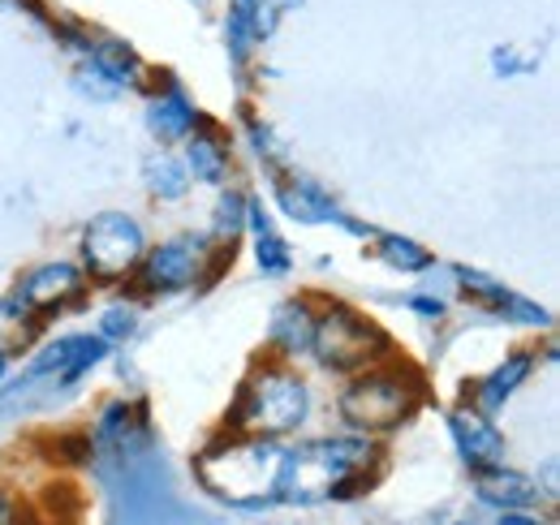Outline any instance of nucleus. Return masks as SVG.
<instances>
[{"label":"nucleus","mask_w":560,"mask_h":525,"mask_svg":"<svg viewBox=\"0 0 560 525\" xmlns=\"http://www.w3.org/2000/svg\"><path fill=\"white\" fill-rule=\"evenodd\" d=\"M306 409H311V393L298 375L289 371H259L242 384L237 405L229 413V427L242 431V435H289L306 422Z\"/></svg>","instance_id":"nucleus-3"},{"label":"nucleus","mask_w":560,"mask_h":525,"mask_svg":"<svg viewBox=\"0 0 560 525\" xmlns=\"http://www.w3.org/2000/svg\"><path fill=\"white\" fill-rule=\"evenodd\" d=\"M457 276H462V289H466V298H475L479 306H491L495 315H509V319H517V324H530V328L548 324V315H544L535 302H526V298L509 293L500 280H491V276H483V271H457Z\"/></svg>","instance_id":"nucleus-11"},{"label":"nucleus","mask_w":560,"mask_h":525,"mask_svg":"<svg viewBox=\"0 0 560 525\" xmlns=\"http://www.w3.org/2000/svg\"><path fill=\"white\" fill-rule=\"evenodd\" d=\"M142 289L147 293H177V289H190L199 276H203V242L195 237H173L155 250H142Z\"/></svg>","instance_id":"nucleus-7"},{"label":"nucleus","mask_w":560,"mask_h":525,"mask_svg":"<svg viewBox=\"0 0 560 525\" xmlns=\"http://www.w3.org/2000/svg\"><path fill=\"white\" fill-rule=\"evenodd\" d=\"M246 202L242 195H224L220 198V211H215V237L220 242H233L242 229H246Z\"/></svg>","instance_id":"nucleus-21"},{"label":"nucleus","mask_w":560,"mask_h":525,"mask_svg":"<svg viewBox=\"0 0 560 525\" xmlns=\"http://www.w3.org/2000/svg\"><path fill=\"white\" fill-rule=\"evenodd\" d=\"M142 250H147V237L139 220L126 211H100L82 229V259L95 280H126L139 267Z\"/></svg>","instance_id":"nucleus-5"},{"label":"nucleus","mask_w":560,"mask_h":525,"mask_svg":"<svg viewBox=\"0 0 560 525\" xmlns=\"http://www.w3.org/2000/svg\"><path fill=\"white\" fill-rule=\"evenodd\" d=\"M375 460V444L362 435L298 444L280 457L277 500L284 504H319L332 495H350L362 487L366 465Z\"/></svg>","instance_id":"nucleus-1"},{"label":"nucleus","mask_w":560,"mask_h":525,"mask_svg":"<svg viewBox=\"0 0 560 525\" xmlns=\"http://www.w3.org/2000/svg\"><path fill=\"white\" fill-rule=\"evenodd\" d=\"M475 495L491 504V509H530V504H539V487L530 482V478H522V474H513V469H500V465H491V469H479V482H475Z\"/></svg>","instance_id":"nucleus-12"},{"label":"nucleus","mask_w":560,"mask_h":525,"mask_svg":"<svg viewBox=\"0 0 560 525\" xmlns=\"http://www.w3.org/2000/svg\"><path fill=\"white\" fill-rule=\"evenodd\" d=\"M530 366H535V362H530V353H513L509 362H500L488 380L475 388V409L491 418V413H495V409H500L509 396L522 388V380L530 375Z\"/></svg>","instance_id":"nucleus-14"},{"label":"nucleus","mask_w":560,"mask_h":525,"mask_svg":"<svg viewBox=\"0 0 560 525\" xmlns=\"http://www.w3.org/2000/svg\"><path fill=\"white\" fill-rule=\"evenodd\" d=\"M246 224H250V233L259 237V242H255L259 267H264L268 276H284V271H289V262H293V255H289V246L280 242L277 229L268 224V215H264V207H259V202H246Z\"/></svg>","instance_id":"nucleus-16"},{"label":"nucleus","mask_w":560,"mask_h":525,"mask_svg":"<svg viewBox=\"0 0 560 525\" xmlns=\"http://www.w3.org/2000/svg\"><path fill=\"white\" fill-rule=\"evenodd\" d=\"M311 353L319 358L324 371L358 375V371H366L371 358L380 353V336H375V328H371L362 315H353L346 306H332L328 315L315 319Z\"/></svg>","instance_id":"nucleus-6"},{"label":"nucleus","mask_w":560,"mask_h":525,"mask_svg":"<svg viewBox=\"0 0 560 525\" xmlns=\"http://www.w3.org/2000/svg\"><path fill=\"white\" fill-rule=\"evenodd\" d=\"M280 457H284V448L277 440L237 431L233 440L208 444L195 460V474L215 500L237 504V509H255V504L277 500Z\"/></svg>","instance_id":"nucleus-2"},{"label":"nucleus","mask_w":560,"mask_h":525,"mask_svg":"<svg viewBox=\"0 0 560 525\" xmlns=\"http://www.w3.org/2000/svg\"><path fill=\"white\" fill-rule=\"evenodd\" d=\"M410 306H415L419 315H427V319H440V315H444V302H431V298H410Z\"/></svg>","instance_id":"nucleus-26"},{"label":"nucleus","mask_w":560,"mask_h":525,"mask_svg":"<svg viewBox=\"0 0 560 525\" xmlns=\"http://www.w3.org/2000/svg\"><path fill=\"white\" fill-rule=\"evenodd\" d=\"M195 108L186 104V95L182 91H173V95H155L151 100V108H147V126L155 130L160 142H182V138H190L195 133Z\"/></svg>","instance_id":"nucleus-15"},{"label":"nucleus","mask_w":560,"mask_h":525,"mask_svg":"<svg viewBox=\"0 0 560 525\" xmlns=\"http://www.w3.org/2000/svg\"><path fill=\"white\" fill-rule=\"evenodd\" d=\"M419 384L410 375H393V371H362L350 380V388L341 393V413L353 431L371 435V431H393L401 427L415 409H419Z\"/></svg>","instance_id":"nucleus-4"},{"label":"nucleus","mask_w":560,"mask_h":525,"mask_svg":"<svg viewBox=\"0 0 560 525\" xmlns=\"http://www.w3.org/2000/svg\"><path fill=\"white\" fill-rule=\"evenodd\" d=\"M104 353H108V336H70V340L48 345V349L35 358L31 375H35V380H39V375H52L57 384H78L95 362H104Z\"/></svg>","instance_id":"nucleus-9"},{"label":"nucleus","mask_w":560,"mask_h":525,"mask_svg":"<svg viewBox=\"0 0 560 525\" xmlns=\"http://www.w3.org/2000/svg\"><path fill=\"white\" fill-rule=\"evenodd\" d=\"M448 431H453L466 465H475V469H491L504 457V435L495 431V422H491L488 413H479V409H453L448 413Z\"/></svg>","instance_id":"nucleus-10"},{"label":"nucleus","mask_w":560,"mask_h":525,"mask_svg":"<svg viewBox=\"0 0 560 525\" xmlns=\"http://www.w3.org/2000/svg\"><path fill=\"white\" fill-rule=\"evenodd\" d=\"M26 319H31V315H22L13 302H0V353H9L13 345L26 340V331H31L26 328Z\"/></svg>","instance_id":"nucleus-22"},{"label":"nucleus","mask_w":560,"mask_h":525,"mask_svg":"<svg viewBox=\"0 0 560 525\" xmlns=\"http://www.w3.org/2000/svg\"><path fill=\"white\" fill-rule=\"evenodd\" d=\"M4 371H9V353H0V380H4Z\"/></svg>","instance_id":"nucleus-27"},{"label":"nucleus","mask_w":560,"mask_h":525,"mask_svg":"<svg viewBox=\"0 0 560 525\" xmlns=\"http://www.w3.org/2000/svg\"><path fill=\"white\" fill-rule=\"evenodd\" d=\"M147 186H151V195L160 198H182L186 186H190V173H182L177 160H151L147 164Z\"/></svg>","instance_id":"nucleus-19"},{"label":"nucleus","mask_w":560,"mask_h":525,"mask_svg":"<svg viewBox=\"0 0 560 525\" xmlns=\"http://www.w3.org/2000/svg\"><path fill=\"white\" fill-rule=\"evenodd\" d=\"M495 525H544V522H539L535 513H526V509H504Z\"/></svg>","instance_id":"nucleus-24"},{"label":"nucleus","mask_w":560,"mask_h":525,"mask_svg":"<svg viewBox=\"0 0 560 525\" xmlns=\"http://www.w3.org/2000/svg\"><path fill=\"white\" fill-rule=\"evenodd\" d=\"M311 331H315V315L306 311V302H284L272 315L268 340L280 358H302V353H311Z\"/></svg>","instance_id":"nucleus-13"},{"label":"nucleus","mask_w":560,"mask_h":525,"mask_svg":"<svg viewBox=\"0 0 560 525\" xmlns=\"http://www.w3.org/2000/svg\"><path fill=\"white\" fill-rule=\"evenodd\" d=\"M186 168H190V177L195 182H224V173H229V151L211 138V133H195L190 138V151H186Z\"/></svg>","instance_id":"nucleus-18"},{"label":"nucleus","mask_w":560,"mask_h":525,"mask_svg":"<svg viewBox=\"0 0 560 525\" xmlns=\"http://www.w3.org/2000/svg\"><path fill=\"white\" fill-rule=\"evenodd\" d=\"M277 198H280V207H284L289 215H298V220H311V224H319V220H341V211L319 195L311 182H280Z\"/></svg>","instance_id":"nucleus-17"},{"label":"nucleus","mask_w":560,"mask_h":525,"mask_svg":"<svg viewBox=\"0 0 560 525\" xmlns=\"http://www.w3.org/2000/svg\"><path fill=\"white\" fill-rule=\"evenodd\" d=\"M380 255L393 262V267H401V271H419V267L431 262V255L422 246H415L410 237H384L380 242Z\"/></svg>","instance_id":"nucleus-20"},{"label":"nucleus","mask_w":560,"mask_h":525,"mask_svg":"<svg viewBox=\"0 0 560 525\" xmlns=\"http://www.w3.org/2000/svg\"><path fill=\"white\" fill-rule=\"evenodd\" d=\"M117 315H104V336H117V331H130L135 328V315L126 306H113Z\"/></svg>","instance_id":"nucleus-23"},{"label":"nucleus","mask_w":560,"mask_h":525,"mask_svg":"<svg viewBox=\"0 0 560 525\" xmlns=\"http://www.w3.org/2000/svg\"><path fill=\"white\" fill-rule=\"evenodd\" d=\"M82 289H86V276L73 262H44L18 284L13 306L22 315H57L61 306L82 298Z\"/></svg>","instance_id":"nucleus-8"},{"label":"nucleus","mask_w":560,"mask_h":525,"mask_svg":"<svg viewBox=\"0 0 560 525\" xmlns=\"http://www.w3.org/2000/svg\"><path fill=\"white\" fill-rule=\"evenodd\" d=\"M0 525H22V509L0 491Z\"/></svg>","instance_id":"nucleus-25"}]
</instances>
